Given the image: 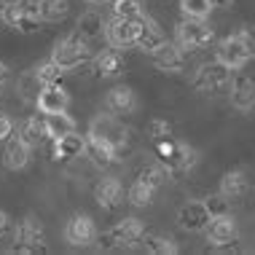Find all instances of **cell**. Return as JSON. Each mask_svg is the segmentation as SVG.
<instances>
[{
	"label": "cell",
	"instance_id": "obj_1",
	"mask_svg": "<svg viewBox=\"0 0 255 255\" xmlns=\"http://www.w3.org/2000/svg\"><path fill=\"white\" fill-rule=\"evenodd\" d=\"M153 150H156V161H161L164 167H167L172 180L188 175V172L196 167V161H199L196 150L191 145H185V142H180V140H175V137L153 142Z\"/></svg>",
	"mask_w": 255,
	"mask_h": 255
},
{
	"label": "cell",
	"instance_id": "obj_29",
	"mask_svg": "<svg viewBox=\"0 0 255 255\" xmlns=\"http://www.w3.org/2000/svg\"><path fill=\"white\" fill-rule=\"evenodd\" d=\"M142 247H145L150 255H175L177 253L175 239L164 237V234H145V237H142Z\"/></svg>",
	"mask_w": 255,
	"mask_h": 255
},
{
	"label": "cell",
	"instance_id": "obj_4",
	"mask_svg": "<svg viewBox=\"0 0 255 255\" xmlns=\"http://www.w3.org/2000/svg\"><path fill=\"white\" fill-rule=\"evenodd\" d=\"M43 242H46L43 223L35 215H27L13 229V245L8 247V253L11 255H38V253H46Z\"/></svg>",
	"mask_w": 255,
	"mask_h": 255
},
{
	"label": "cell",
	"instance_id": "obj_25",
	"mask_svg": "<svg viewBox=\"0 0 255 255\" xmlns=\"http://www.w3.org/2000/svg\"><path fill=\"white\" fill-rule=\"evenodd\" d=\"M19 137H22V140H24L30 148H40L43 142H49V132H46L43 113L24 119V121H22V127H19Z\"/></svg>",
	"mask_w": 255,
	"mask_h": 255
},
{
	"label": "cell",
	"instance_id": "obj_27",
	"mask_svg": "<svg viewBox=\"0 0 255 255\" xmlns=\"http://www.w3.org/2000/svg\"><path fill=\"white\" fill-rule=\"evenodd\" d=\"M105 19H102V13L97 11H86V13H81V19H78V32L84 35L86 40H94V38H100L102 32H105Z\"/></svg>",
	"mask_w": 255,
	"mask_h": 255
},
{
	"label": "cell",
	"instance_id": "obj_3",
	"mask_svg": "<svg viewBox=\"0 0 255 255\" xmlns=\"http://www.w3.org/2000/svg\"><path fill=\"white\" fill-rule=\"evenodd\" d=\"M3 24H8L11 30L22 32V35H32L43 27V16H40L38 0H5L3 8Z\"/></svg>",
	"mask_w": 255,
	"mask_h": 255
},
{
	"label": "cell",
	"instance_id": "obj_41",
	"mask_svg": "<svg viewBox=\"0 0 255 255\" xmlns=\"http://www.w3.org/2000/svg\"><path fill=\"white\" fill-rule=\"evenodd\" d=\"M210 3H212V8H231L234 0H210Z\"/></svg>",
	"mask_w": 255,
	"mask_h": 255
},
{
	"label": "cell",
	"instance_id": "obj_12",
	"mask_svg": "<svg viewBox=\"0 0 255 255\" xmlns=\"http://www.w3.org/2000/svg\"><path fill=\"white\" fill-rule=\"evenodd\" d=\"M218 59L223 62L226 67H231V70H239V67L247 65V59H253L250 51H247V46H245L242 32H237V35H229V38L220 40V43H218Z\"/></svg>",
	"mask_w": 255,
	"mask_h": 255
},
{
	"label": "cell",
	"instance_id": "obj_22",
	"mask_svg": "<svg viewBox=\"0 0 255 255\" xmlns=\"http://www.w3.org/2000/svg\"><path fill=\"white\" fill-rule=\"evenodd\" d=\"M94 199L102 210H116L124 202V188L116 177H102V180L94 185Z\"/></svg>",
	"mask_w": 255,
	"mask_h": 255
},
{
	"label": "cell",
	"instance_id": "obj_10",
	"mask_svg": "<svg viewBox=\"0 0 255 255\" xmlns=\"http://www.w3.org/2000/svg\"><path fill=\"white\" fill-rule=\"evenodd\" d=\"M204 234H207V242L212 247H231L239 239V226H237V220L226 212V215L212 218L210 226L204 229Z\"/></svg>",
	"mask_w": 255,
	"mask_h": 255
},
{
	"label": "cell",
	"instance_id": "obj_9",
	"mask_svg": "<svg viewBox=\"0 0 255 255\" xmlns=\"http://www.w3.org/2000/svg\"><path fill=\"white\" fill-rule=\"evenodd\" d=\"M137 32H140V22H132V19L113 16L105 24V38L113 49H132V46H137Z\"/></svg>",
	"mask_w": 255,
	"mask_h": 255
},
{
	"label": "cell",
	"instance_id": "obj_33",
	"mask_svg": "<svg viewBox=\"0 0 255 255\" xmlns=\"http://www.w3.org/2000/svg\"><path fill=\"white\" fill-rule=\"evenodd\" d=\"M127 196H129V202H132L134 207H150L153 204V196H156V188L148 185V183H142V180H134Z\"/></svg>",
	"mask_w": 255,
	"mask_h": 255
},
{
	"label": "cell",
	"instance_id": "obj_24",
	"mask_svg": "<svg viewBox=\"0 0 255 255\" xmlns=\"http://www.w3.org/2000/svg\"><path fill=\"white\" fill-rule=\"evenodd\" d=\"M86 153L92 156V161L97 164L100 169L113 167V164L121 161V153H119V150H116L113 145H108V142L97 140V137H92V134H86Z\"/></svg>",
	"mask_w": 255,
	"mask_h": 255
},
{
	"label": "cell",
	"instance_id": "obj_35",
	"mask_svg": "<svg viewBox=\"0 0 255 255\" xmlns=\"http://www.w3.org/2000/svg\"><path fill=\"white\" fill-rule=\"evenodd\" d=\"M172 132H175V129H172V124H169L167 119H150V121H148V137H150L153 142L169 140Z\"/></svg>",
	"mask_w": 255,
	"mask_h": 255
},
{
	"label": "cell",
	"instance_id": "obj_26",
	"mask_svg": "<svg viewBox=\"0 0 255 255\" xmlns=\"http://www.w3.org/2000/svg\"><path fill=\"white\" fill-rule=\"evenodd\" d=\"M46 132H49V140H57V137H65L75 132V119L67 116V110H59V113H46Z\"/></svg>",
	"mask_w": 255,
	"mask_h": 255
},
{
	"label": "cell",
	"instance_id": "obj_16",
	"mask_svg": "<svg viewBox=\"0 0 255 255\" xmlns=\"http://www.w3.org/2000/svg\"><path fill=\"white\" fill-rule=\"evenodd\" d=\"M92 70L97 78H119L127 70V59H124L121 49H108L92 59Z\"/></svg>",
	"mask_w": 255,
	"mask_h": 255
},
{
	"label": "cell",
	"instance_id": "obj_7",
	"mask_svg": "<svg viewBox=\"0 0 255 255\" xmlns=\"http://www.w3.org/2000/svg\"><path fill=\"white\" fill-rule=\"evenodd\" d=\"M89 134L97 137V140H102V142H108V145H113L121 156L127 153L129 137H132V132H129V129L121 124L119 116H113V113H100L97 119L92 121V127H89Z\"/></svg>",
	"mask_w": 255,
	"mask_h": 255
},
{
	"label": "cell",
	"instance_id": "obj_32",
	"mask_svg": "<svg viewBox=\"0 0 255 255\" xmlns=\"http://www.w3.org/2000/svg\"><path fill=\"white\" fill-rule=\"evenodd\" d=\"M35 75H38V81H40L43 86H57V84H62V81H65L67 70H65V67H59L54 59H49V62H43V65H38Z\"/></svg>",
	"mask_w": 255,
	"mask_h": 255
},
{
	"label": "cell",
	"instance_id": "obj_30",
	"mask_svg": "<svg viewBox=\"0 0 255 255\" xmlns=\"http://www.w3.org/2000/svg\"><path fill=\"white\" fill-rule=\"evenodd\" d=\"M137 180H142V183H148V185H153V188L158 191L167 180H172L169 177V172L167 167H164L161 161H156V164H145L140 172H137Z\"/></svg>",
	"mask_w": 255,
	"mask_h": 255
},
{
	"label": "cell",
	"instance_id": "obj_40",
	"mask_svg": "<svg viewBox=\"0 0 255 255\" xmlns=\"http://www.w3.org/2000/svg\"><path fill=\"white\" fill-rule=\"evenodd\" d=\"M5 81H8V65H5V62H0V89L5 86Z\"/></svg>",
	"mask_w": 255,
	"mask_h": 255
},
{
	"label": "cell",
	"instance_id": "obj_5",
	"mask_svg": "<svg viewBox=\"0 0 255 255\" xmlns=\"http://www.w3.org/2000/svg\"><path fill=\"white\" fill-rule=\"evenodd\" d=\"M231 84H234V70H231V67H226L220 59L202 65V67H199V73H196V78H194V86L199 89V92L210 94V97L229 94Z\"/></svg>",
	"mask_w": 255,
	"mask_h": 255
},
{
	"label": "cell",
	"instance_id": "obj_18",
	"mask_svg": "<svg viewBox=\"0 0 255 255\" xmlns=\"http://www.w3.org/2000/svg\"><path fill=\"white\" fill-rule=\"evenodd\" d=\"M67 102H70V94L67 89L57 84V86H43L38 92V100H35V108L38 113H59V110H67Z\"/></svg>",
	"mask_w": 255,
	"mask_h": 255
},
{
	"label": "cell",
	"instance_id": "obj_15",
	"mask_svg": "<svg viewBox=\"0 0 255 255\" xmlns=\"http://www.w3.org/2000/svg\"><path fill=\"white\" fill-rule=\"evenodd\" d=\"M105 108H108V113L119 116V119H124V116H132L134 110H137V94H134V89H129V86H113L105 94Z\"/></svg>",
	"mask_w": 255,
	"mask_h": 255
},
{
	"label": "cell",
	"instance_id": "obj_20",
	"mask_svg": "<svg viewBox=\"0 0 255 255\" xmlns=\"http://www.w3.org/2000/svg\"><path fill=\"white\" fill-rule=\"evenodd\" d=\"M231 105L237 110H253L255 108V81L250 75H234V84H231Z\"/></svg>",
	"mask_w": 255,
	"mask_h": 255
},
{
	"label": "cell",
	"instance_id": "obj_11",
	"mask_svg": "<svg viewBox=\"0 0 255 255\" xmlns=\"http://www.w3.org/2000/svg\"><path fill=\"white\" fill-rule=\"evenodd\" d=\"M65 239H67V245H73V247L94 245L100 239L97 223H94L89 215H73L70 220H67V226H65Z\"/></svg>",
	"mask_w": 255,
	"mask_h": 255
},
{
	"label": "cell",
	"instance_id": "obj_31",
	"mask_svg": "<svg viewBox=\"0 0 255 255\" xmlns=\"http://www.w3.org/2000/svg\"><path fill=\"white\" fill-rule=\"evenodd\" d=\"M43 22H62L70 13V0H38Z\"/></svg>",
	"mask_w": 255,
	"mask_h": 255
},
{
	"label": "cell",
	"instance_id": "obj_34",
	"mask_svg": "<svg viewBox=\"0 0 255 255\" xmlns=\"http://www.w3.org/2000/svg\"><path fill=\"white\" fill-rule=\"evenodd\" d=\"M180 11L188 19H207L212 11L210 0H180Z\"/></svg>",
	"mask_w": 255,
	"mask_h": 255
},
{
	"label": "cell",
	"instance_id": "obj_42",
	"mask_svg": "<svg viewBox=\"0 0 255 255\" xmlns=\"http://www.w3.org/2000/svg\"><path fill=\"white\" fill-rule=\"evenodd\" d=\"M89 5H105V3H110V0H86Z\"/></svg>",
	"mask_w": 255,
	"mask_h": 255
},
{
	"label": "cell",
	"instance_id": "obj_38",
	"mask_svg": "<svg viewBox=\"0 0 255 255\" xmlns=\"http://www.w3.org/2000/svg\"><path fill=\"white\" fill-rule=\"evenodd\" d=\"M242 38H245V46H247V51H250V57L255 59V24L245 27V30H242Z\"/></svg>",
	"mask_w": 255,
	"mask_h": 255
},
{
	"label": "cell",
	"instance_id": "obj_39",
	"mask_svg": "<svg viewBox=\"0 0 255 255\" xmlns=\"http://www.w3.org/2000/svg\"><path fill=\"white\" fill-rule=\"evenodd\" d=\"M13 229V223H11V215L5 210H0V239L5 237V234H8Z\"/></svg>",
	"mask_w": 255,
	"mask_h": 255
},
{
	"label": "cell",
	"instance_id": "obj_36",
	"mask_svg": "<svg viewBox=\"0 0 255 255\" xmlns=\"http://www.w3.org/2000/svg\"><path fill=\"white\" fill-rule=\"evenodd\" d=\"M204 204L207 207H210V212H212V218H215V215H226V212H229V199H226L223 194H220V191H218V194H212V196H207L204 199Z\"/></svg>",
	"mask_w": 255,
	"mask_h": 255
},
{
	"label": "cell",
	"instance_id": "obj_17",
	"mask_svg": "<svg viewBox=\"0 0 255 255\" xmlns=\"http://www.w3.org/2000/svg\"><path fill=\"white\" fill-rule=\"evenodd\" d=\"M150 57H153L156 70H161V73H183V67H185V51L177 43H169V40L164 46H158Z\"/></svg>",
	"mask_w": 255,
	"mask_h": 255
},
{
	"label": "cell",
	"instance_id": "obj_8",
	"mask_svg": "<svg viewBox=\"0 0 255 255\" xmlns=\"http://www.w3.org/2000/svg\"><path fill=\"white\" fill-rule=\"evenodd\" d=\"M215 32L212 27L207 24V19H188L185 16L180 24H177V32H175V43L180 46L183 51H199L204 46L212 43Z\"/></svg>",
	"mask_w": 255,
	"mask_h": 255
},
{
	"label": "cell",
	"instance_id": "obj_43",
	"mask_svg": "<svg viewBox=\"0 0 255 255\" xmlns=\"http://www.w3.org/2000/svg\"><path fill=\"white\" fill-rule=\"evenodd\" d=\"M5 8V0H0V11H3Z\"/></svg>",
	"mask_w": 255,
	"mask_h": 255
},
{
	"label": "cell",
	"instance_id": "obj_23",
	"mask_svg": "<svg viewBox=\"0 0 255 255\" xmlns=\"http://www.w3.org/2000/svg\"><path fill=\"white\" fill-rule=\"evenodd\" d=\"M247 191H250V177L242 169H229L220 177V194L229 199V202H239Z\"/></svg>",
	"mask_w": 255,
	"mask_h": 255
},
{
	"label": "cell",
	"instance_id": "obj_6",
	"mask_svg": "<svg viewBox=\"0 0 255 255\" xmlns=\"http://www.w3.org/2000/svg\"><path fill=\"white\" fill-rule=\"evenodd\" d=\"M145 234L148 231H145V226H142V220L124 218L110 231H105L100 237V247H105V250H129V247L140 245Z\"/></svg>",
	"mask_w": 255,
	"mask_h": 255
},
{
	"label": "cell",
	"instance_id": "obj_37",
	"mask_svg": "<svg viewBox=\"0 0 255 255\" xmlns=\"http://www.w3.org/2000/svg\"><path fill=\"white\" fill-rule=\"evenodd\" d=\"M13 119L11 116H5V113H0V142H5V140H11L13 137Z\"/></svg>",
	"mask_w": 255,
	"mask_h": 255
},
{
	"label": "cell",
	"instance_id": "obj_2",
	"mask_svg": "<svg viewBox=\"0 0 255 255\" xmlns=\"http://www.w3.org/2000/svg\"><path fill=\"white\" fill-rule=\"evenodd\" d=\"M51 59L70 73V70H78V67H89L94 59V54L89 49V40L75 30V32H70V35H65L62 40L54 43Z\"/></svg>",
	"mask_w": 255,
	"mask_h": 255
},
{
	"label": "cell",
	"instance_id": "obj_19",
	"mask_svg": "<svg viewBox=\"0 0 255 255\" xmlns=\"http://www.w3.org/2000/svg\"><path fill=\"white\" fill-rule=\"evenodd\" d=\"M30 145L22 140V137H11V140H5V148H3V167L11 169V172H19L24 169L27 164H30Z\"/></svg>",
	"mask_w": 255,
	"mask_h": 255
},
{
	"label": "cell",
	"instance_id": "obj_13",
	"mask_svg": "<svg viewBox=\"0 0 255 255\" xmlns=\"http://www.w3.org/2000/svg\"><path fill=\"white\" fill-rule=\"evenodd\" d=\"M210 220H212V212L204 202H188V204L180 207V212H177V226H180L183 231H191V234L204 231L207 226H210Z\"/></svg>",
	"mask_w": 255,
	"mask_h": 255
},
{
	"label": "cell",
	"instance_id": "obj_28",
	"mask_svg": "<svg viewBox=\"0 0 255 255\" xmlns=\"http://www.w3.org/2000/svg\"><path fill=\"white\" fill-rule=\"evenodd\" d=\"M110 8H113V16H121V19H132V22H142L148 16L145 13V5L142 0H110Z\"/></svg>",
	"mask_w": 255,
	"mask_h": 255
},
{
	"label": "cell",
	"instance_id": "obj_14",
	"mask_svg": "<svg viewBox=\"0 0 255 255\" xmlns=\"http://www.w3.org/2000/svg\"><path fill=\"white\" fill-rule=\"evenodd\" d=\"M49 153L54 161H70V158H78L86 153V137L78 132H70L65 137H57V140H49Z\"/></svg>",
	"mask_w": 255,
	"mask_h": 255
},
{
	"label": "cell",
	"instance_id": "obj_21",
	"mask_svg": "<svg viewBox=\"0 0 255 255\" xmlns=\"http://www.w3.org/2000/svg\"><path fill=\"white\" fill-rule=\"evenodd\" d=\"M164 43H167V35H164L161 24H158L156 19L145 16V19L140 22V32H137V49L153 54L158 46H164Z\"/></svg>",
	"mask_w": 255,
	"mask_h": 255
}]
</instances>
